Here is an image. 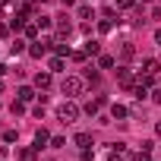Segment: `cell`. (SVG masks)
<instances>
[{
    "label": "cell",
    "mask_w": 161,
    "mask_h": 161,
    "mask_svg": "<svg viewBox=\"0 0 161 161\" xmlns=\"http://www.w3.org/2000/svg\"><path fill=\"white\" fill-rule=\"evenodd\" d=\"M98 79H101L98 69H86V82H95V86H98Z\"/></svg>",
    "instance_id": "d4e9b609"
},
{
    "label": "cell",
    "mask_w": 161,
    "mask_h": 161,
    "mask_svg": "<svg viewBox=\"0 0 161 161\" xmlns=\"http://www.w3.org/2000/svg\"><path fill=\"white\" fill-rule=\"evenodd\" d=\"M98 29H101V32H111L114 22H111V19H98Z\"/></svg>",
    "instance_id": "484cf974"
},
{
    "label": "cell",
    "mask_w": 161,
    "mask_h": 161,
    "mask_svg": "<svg viewBox=\"0 0 161 161\" xmlns=\"http://www.w3.org/2000/svg\"><path fill=\"white\" fill-rule=\"evenodd\" d=\"M101 104H104V95H98V98H92L86 108H82V114H89V117H95L98 111H101Z\"/></svg>",
    "instance_id": "277c9868"
},
{
    "label": "cell",
    "mask_w": 161,
    "mask_h": 161,
    "mask_svg": "<svg viewBox=\"0 0 161 161\" xmlns=\"http://www.w3.org/2000/svg\"><path fill=\"white\" fill-rule=\"evenodd\" d=\"M7 73H10V66H7V63H0V76H7Z\"/></svg>",
    "instance_id": "836d02e7"
},
{
    "label": "cell",
    "mask_w": 161,
    "mask_h": 161,
    "mask_svg": "<svg viewBox=\"0 0 161 161\" xmlns=\"http://www.w3.org/2000/svg\"><path fill=\"white\" fill-rule=\"evenodd\" d=\"M47 66H51V73H63V66H66V63H63V57H51V63H47Z\"/></svg>",
    "instance_id": "ffe728a7"
},
{
    "label": "cell",
    "mask_w": 161,
    "mask_h": 161,
    "mask_svg": "<svg viewBox=\"0 0 161 161\" xmlns=\"http://www.w3.org/2000/svg\"><path fill=\"white\" fill-rule=\"evenodd\" d=\"M63 145H66L63 136H54V139H51V148H63Z\"/></svg>",
    "instance_id": "4316f807"
},
{
    "label": "cell",
    "mask_w": 161,
    "mask_h": 161,
    "mask_svg": "<svg viewBox=\"0 0 161 161\" xmlns=\"http://www.w3.org/2000/svg\"><path fill=\"white\" fill-rule=\"evenodd\" d=\"M133 57H136V47H133V44H123V47H120V60L126 63V60H133Z\"/></svg>",
    "instance_id": "2e32d148"
},
{
    "label": "cell",
    "mask_w": 161,
    "mask_h": 161,
    "mask_svg": "<svg viewBox=\"0 0 161 161\" xmlns=\"http://www.w3.org/2000/svg\"><path fill=\"white\" fill-rule=\"evenodd\" d=\"M35 22H38V29H51V25H54V19H51V16H38Z\"/></svg>",
    "instance_id": "603a6c76"
},
{
    "label": "cell",
    "mask_w": 161,
    "mask_h": 161,
    "mask_svg": "<svg viewBox=\"0 0 161 161\" xmlns=\"http://www.w3.org/2000/svg\"><path fill=\"white\" fill-rule=\"evenodd\" d=\"M10 32H13V29H10V25H7V22H0V38H7V35H10Z\"/></svg>",
    "instance_id": "4dcf8cb0"
},
{
    "label": "cell",
    "mask_w": 161,
    "mask_h": 161,
    "mask_svg": "<svg viewBox=\"0 0 161 161\" xmlns=\"http://www.w3.org/2000/svg\"><path fill=\"white\" fill-rule=\"evenodd\" d=\"M3 7H10V0H0V10H3Z\"/></svg>",
    "instance_id": "74e56055"
},
{
    "label": "cell",
    "mask_w": 161,
    "mask_h": 161,
    "mask_svg": "<svg viewBox=\"0 0 161 161\" xmlns=\"http://www.w3.org/2000/svg\"><path fill=\"white\" fill-rule=\"evenodd\" d=\"M155 133H158V136H161V120H158V123H155Z\"/></svg>",
    "instance_id": "8d00e7d4"
},
{
    "label": "cell",
    "mask_w": 161,
    "mask_h": 161,
    "mask_svg": "<svg viewBox=\"0 0 161 161\" xmlns=\"http://www.w3.org/2000/svg\"><path fill=\"white\" fill-rule=\"evenodd\" d=\"M133 161H152V148H139L133 155Z\"/></svg>",
    "instance_id": "44dd1931"
},
{
    "label": "cell",
    "mask_w": 161,
    "mask_h": 161,
    "mask_svg": "<svg viewBox=\"0 0 161 161\" xmlns=\"http://www.w3.org/2000/svg\"><path fill=\"white\" fill-rule=\"evenodd\" d=\"M32 114H35V117H44V101H41V104H35V108H32Z\"/></svg>",
    "instance_id": "f546056e"
},
{
    "label": "cell",
    "mask_w": 161,
    "mask_h": 161,
    "mask_svg": "<svg viewBox=\"0 0 161 161\" xmlns=\"http://www.w3.org/2000/svg\"><path fill=\"white\" fill-rule=\"evenodd\" d=\"M152 101H155V104H161V89H155V92H152Z\"/></svg>",
    "instance_id": "1f68e13d"
},
{
    "label": "cell",
    "mask_w": 161,
    "mask_h": 161,
    "mask_svg": "<svg viewBox=\"0 0 161 161\" xmlns=\"http://www.w3.org/2000/svg\"><path fill=\"white\" fill-rule=\"evenodd\" d=\"M19 161H38V148H35V145L19 148Z\"/></svg>",
    "instance_id": "ba28073f"
},
{
    "label": "cell",
    "mask_w": 161,
    "mask_h": 161,
    "mask_svg": "<svg viewBox=\"0 0 161 161\" xmlns=\"http://www.w3.org/2000/svg\"><path fill=\"white\" fill-rule=\"evenodd\" d=\"M69 57H73V60H76V63H82V60H86V57H89V54H86V51H73V54H69Z\"/></svg>",
    "instance_id": "83f0119b"
},
{
    "label": "cell",
    "mask_w": 161,
    "mask_h": 161,
    "mask_svg": "<svg viewBox=\"0 0 161 161\" xmlns=\"http://www.w3.org/2000/svg\"><path fill=\"white\" fill-rule=\"evenodd\" d=\"M22 32H25V38H29V41H35L41 29H38V22H25V25H22Z\"/></svg>",
    "instance_id": "8fae6325"
},
{
    "label": "cell",
    "mask_w": 161,
    "mask_h": 161,
    "mask_svg": "<svg viewBox=\"0 0 161 161\" xmlns=\"http://www.w3.org/2000/svg\"><path fill=\"white\" fill-rule=\"evenodd\" d=\"M0 92H3V82H0Z\"/></svg>",
    "instance_id": "f35d334b"
},
{
    "label": "cell",
    "mask_w": 161,
    "mask_h": 161,
    "mask_svg": "<svg viewBox=\"0 0 161 161\" xmlns=\"http://www.w3.org/2000/svg\"><path fill=\"white\" fill-rule=\"evenodd\" d=\"M86 54H89V57H98V54H101V41L89 38V41H86Z\"/></svg>",
    "instance_id": "7c38bea8"
},
{
    "label": "cell",
    "mask_w": 161,
    "mask_h": 161,
    "mask_svg": "<svg viewBox=\"0 0 161 161\" xmlns=\"http://www.w3.org/2000/svg\"><path fill=\"white\" fill-rule=\"evenodd\" d=\"M16 95H19V101H32V98H35V89H32V86H22Z\"/></svg>",
    "instance_id": "ac0fdd59"
},
{
    "label": "cell",
    "mask_w": 161,
    "mask_h": 161,
    "mask_svg": "<svg viewBox=\"0 0 161 161\" xmlns=\"http://www.w3.org/2000/svg\"><path fill=\"white\" fill-rule=\"evenodd\" d=\"M111 161H123V158H120V152H114V155H111Z\"/></svg>",
    "instance_id": "e575fe53"
},
{
    "label": "cell",
    "mask_w": 161,
    "mask_h": 161,
    "mask_svg": "<svg viewBox=\"0 0 161 161\" xmlns=\"http://www.w3.org/2000/svg\"><path fill=\"white\" fill-rule=\"evenodd\" d=\"M117 79H120V86H123V89H133V86H136V82H133V73H130L126 66L117 69Z\"/></svg>",
    "instance_id": "5b68a950"
},
{
    "label": "cell",
    "mask_w": 161,
    "mask_h": 161,
    "mask_svg": "<svg viewBox=\"0 0 161 161\" xmlns=\"http://www.w3.org/2000/svg\"><path fill=\"white\" fill-rule=\"evenodd\" d=\"M114 63H117V60H114L111 54H98V66H101V69H111Z\"/></svg>",
    "instance_id": "e0dca14e"
},
{
    "label": "cell",
    "mask_w": 161,
    "mask_h": 161,
    "mask_svg": "<svg viewBox=\"0 0 161 161\" xmlns=\"http://www.w3.org/2000/svg\"><path fill=\"white\" fill-rule=\"evenodd\" d=\"M79 114H82V108H79L76 101H60V104H57V117H60L63 123H73Z\"/></svg>",
    "instance_id": "7a4b0ae2"
},
{
    "label": "cell",
    "mask_w": 161,
    "mask_h": 161,
    "mask_svg": "<svg viewBox=\"0 0 161 161\" xmlns=\"http://www.w3.org/2000/svg\"><path fill=\"white\" fill-rule=\"evenodd\" d=\"M142 69L152 73V76H158V73H161V63H158L155 57H145V60H142Z\"/></svg>",
    "instance_id": "8992f818"
},
{
    "label": "cell",
    "mask_w": 161,
    "mask_h": 161,
    "mask_svg": "<svg viewBox=\"0 0 161 161\" xmlns=\"http://www.w3.org/2000/svg\"><path fill=\"white\" fill-rule=\"evenodd\" d=\"M73 142H76L79 148H89V145H92V136H89V133H76V139H73Z\"/></svg>",
    "instance_id": "9a60e30c"
},
{
    "label": "cell",
    "mask_w": 161,
    "mask_h": 161,
    "mask_svg": "<svg viewBox=\"0 0 161 161\" xmlns=\"http://www.w3.org/2000/svg\"><path fill=\"white\" fill-rule=\"evenodd\" d=\"M51 44H54L51 38H44V41H32V44H29V54H32V57H44V54L51 51Z\"/></svg>",
    "instance_id": "3957f363"
},
{
    "label": "cell",
    "mask_w": 161,
    "mask_h": 161,
    "mask_svg": "<svg viewBox=\"0 0 161 161\" xmlns=\"http://www.w3.org/2000/svg\"><path fill=\"white\" fill-rule=\"evenodd\" d=\"M133 3H136V0H117V10H130Z\"/></svg>",
    "instance_id": "f1b7e54d"
},
{
    "label": "cell",
    "mask_w": 161,
    "mask_h": 161,
    "mask_svg": "<svg viewBox=\"0 0 161 161\" xmlns=\"http://www.w3.org/2000/svg\"><path fill=\"white\" fill-rule=\"evenodd\" d=\"M51 51H57V57H69V54H73L66 41H54V44H51Z\"/></svg>",
    "instance_id": "4fadbf2b"
},
{
    "label": "cell",
    "mask_w": 161,
    "mask_h": 161,
    "mask_svg": "<svg viewBox=\"0 0 161 161\" xmlns=\"http://www.w3.org/2000/svg\"><path fill=\"white\" fill-rule=\"evenodd\" d=\"M111 117H114V120H123V117H130V111H126L123 104H114V108H111Z\"/></svg>",
    "instance_id": "d6986e66"
},
{
    "label": "cell",
    "mask_w": 161,
    "mask_h": 161,
    "mask_svg": "<svg viewBox=\"0 0 161 161\" xmlns=\"http://www.w3.org/2000/svg\"><path fill=\"white\" fill-rule=\"evenodd\" d=\"M10 111H13V117H19V114L25 111V101H13V104H10Z\"/></svg>",
    "instance_id": "cb8c5ba5"
},
{
    "label": "cell",
    "mask_w": 161,
    "mask_h": 161,
    "mask_svg": "<svg viewBox=\"0 0 161 161\" xmlns=\"http://www.w3.org/2000/svg\"><path fill=\"white\" fill-rule=\"evenodd\" d=\"M35 89H41V92L51 89V73H38V76H35Z\"/></svg>",
    "instance_id": "30bf717a"
},
{
    "label": "cell",
    "mask_w": 161,
    "mask_h": 161,
    "mask_svg": "<svg viewBox=\"0 0 161 161\" xmlns=\"http://www.w3.org/2000/svg\"><path fill=\"white\" fill-rule=\"evenodd\" d=\"M47 142H51V133H47V130H44V126H41V130H38V133H35V148H38V152H41V148H44V145H47Z\"/></svg>",
    "instance_id": "52a82bcc"
},
{
    "label": "cell",
    "mask_w": 161,
    "mask_h": 161,
    "mask_svg": "<svg viewBox=\"0 0 161 161\" xmlns=\"http://www.w3.org/2000/svg\"><path fill=\"white\" fill-rule=\"evenodd\" d=\"M10 51H13V54H22V51H29V47H25V41H22V38H16V41L10 44Z\"/></svg>",
    "instance_id": "7402d4cb"
},
{
    "label": "cell",
    "mask_w": 161,
    "mask_h": 161,
    "mask_svg": "<svg viewBox=\"0 0 161 161\" xmlns=\"http://www.w3.org/2000/svg\"><path fill=\"white\" fill-rule=\"evenodd\" d=\"M60 3H63V7H73V3H76V0H60Z\"/></svg>",
    "instance_id": "d590c367"
},
{
    "label": "cell",
    "mask_w": 161,
    "mask_h": 161,
    "mask_svg": "<svg viewBox=\"0 0 161 161\" xmlns=\"http://www.w3.org/2000/svg\"><path fill=\"white\" fill-rule=\"evenodd\" d=\"M142 3H152V0H142Z\"/></svg>",
    "instance_id": "ab89813d"
},
{
    "label": "cell",
    "mask_w": 161,
    "mask_h": 161,
    "mask_svg": "<svg viewBox=\"0 0 161 161\" xmlns=\"http://www.w3.org/2000/svg\"><path fill=\"white\" fill-rule=\"evenodd\" d=\"M155 44L161 47V29H155Z\"/></svg>",
    "instance_id": "d6a6232c"
},
{
    "label": "cell",
    "mask_w": 161,
    "mask_h": 161,
    "mask_svg": "<svg viewBox=\"0 0 161 161\" xmlns=\"http://www.w3.org/2000/svg\"><path fill=\"white\" fill-rule=\"evenodd\" d=\"M57 35H60V38H63V41H66V38H69V35H73V25H69V22H66V16H63V19H60V22H57Z\"/></svg>",
    "instance_id": "9c48e42d"
},
{
    "label": "cell",
    "mask_w": 161,
    "mask_h": 161,
    "mask_svg": "<svg viewBox=\"0 0 161 161\" xmlns=\"http://www.w3.org/2000/svg\"><path fill=\"white\" fill-rule=\"evenodd\" d=\"M82 89H86V79H79V76H66L63 82H60V92H63L66 98H73V95H82Z\"/></svg>",
    "instance_id": "6da1fadb"
},
{
    "label": "cell",
    "mask_w": 161,
    "mask_h": 161,
    "mask_svg": "<svg viewBox=\"0 0 161 161\" xmlns=\"http://www.w3.org/2000/svg\"><path fill=\"white\" fill-rule=\"evenodd\" d=\"M76 16H79V19H86V22H89V19H95V10H92L89 3H82V7H79V10H76Z\"/></svg>",
    "instance_id": "5bb4252c"
}]
</instances>
